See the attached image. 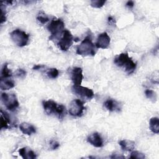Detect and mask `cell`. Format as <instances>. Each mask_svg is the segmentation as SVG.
I'll return each mask as SVG.
<instances>
[{
  "mask_svg": "<svg viewBox=\"0 0 159 159\" xmlns=\"http://www.w3.org/2000/svg\"><path fill=\"white\" fill-rule=\"evenodd\" d=\"M42 104L47 114L55 115L59 119H62L66 114L65 107L63 104H58L53 100L43 101Z\"/></svg>",
  "mask_w": 159,
  "mask_h": 159,
  "instance_id": "1",
  "label": "cell"
},
{
  "mask_svg": "<svg viewBox=\"0 0 159 159\" xmlns=\"http://www.w3.org/2000/svg\"><path fill=\"white\" fill-rule=\"evenodd\" d=\"M114 63L119 67L124 68L125 71L130 75L136 68V63L129 57L127 53H122L114 58Z\"/></svg>",
  "mask_w": 159,
  "mask_h": 159,
  "instance_id": "2",
  "label": "cell"
},
{
  "mask_svg": "<svg viewBox=\"0 0 159 159\" xmlns=\"http://www.w3.org/2000/svg\"><path fill=\"white\" fill-rule=\"evenodd\" d=\"M76 53L81 56H94L96 54L95 45L90 36H87L76 48Z\"/></svg>",
  "mask_w": 159,
  "mask_h": 159,
  "instance_id": "3",
  "label": "cell"
},
{
  "mask_svg": "<svg viewBox=\"0 0 159 159\" xmlns=\"http://www.w3.org/2000/svg\"><path fill=\"white\" fill-rule=\"evenodd\" d=\"M10 36L14 43L18 47H24L29 41V35L20 29H16L11 32Z\"/></svg>",
  "mask_w": 159,
  "mask_h": 159,
  "instance_id": "4",
  "label": "cell"
},
{
  "mask_svg": "<svg viewBox=\"0 0 159 159\" xmlns=\"http://www.w3.org/2000/svg\"><path fill=\"white\" fill-rule=\"evenodd\" d=\"M1 100L6 107L11 111H15L19 106V102L17 100L16 95L14 93H1Z\"/></svg>",
  "mask_w": 159,
  "mask_h": 159,
  "instance_id": "5",
  "label": "cell"
},
{
  "mask_svg": "<svg viewBox=\"0 0 159 159\" xmlns=\"http://www.w3.org/2000/svg\"><path fill=\"white\" fill-rule=\"evenodd\" d=\"M65 24L63 21L60 19H53L51 20L50 23L47 26V29L51 33V37L50 39L51 40L52 37H55L56 36L61 34L64 31Z\"/></svg>",
  "mask_w": 159,
  "mask_h": 159,
  "instance_id": "6",
  "label": "cell"
},
{
  "mask_svg": "<svg viewBox=\"0 0 159 159\" xmlns=\"http://www.w3.org/2000/svg\"><path fill=\"white\" fill-rule=\"evenodd\" d=\"M73 42V37L71 33L65 29L62 33V37L58 42V47L62 51H67L71 46Z\"/></svg>",
  "mask_w": 159,
  "mask_h": 159,
  "instance_id": "7",
  "label": "cell"
},
{
  "mask_svg": "<svg viewBox=\"0 0 159 159\" xmlns=\"http://www.w3.org/2000/svg\"><path fill=\"white\" fill-rule=\"evenodd\" d=\"M85 107L83 102L79 99L73 100L69 106V113L74 117H81L84 112Z\"/></svg>",
  "mask_w": 159,
  "mask_h": 159,
  "instance_id": "8",
  "label": "cell"
},
{
  "mask_svg": "<svg viewBox=\"0 0 159 159\" xmlns=\"http://www.w3.org/2000/svg\"><path fill=\"white\" fill-rule=\"evenodd\" d=\"M72 91L75 94L84 99L90 100L94 97V92L91 89L86 87L82 86L81 85L75 86L73 85L71 88Z\"/></svg>",
  "mask_w": 159,
  "mask_h": 159,
  "instance_id": "9",
  "label": "cell"
},
{
  "mask_svg": "<svg viewBox=\"0 0 159 159\" xmlns=\"http://www.w3.org/2000/svg\"><path fill=\"white\" fill-rule=\"evenodd\" d=\"M111 39L107 33L103 32L99 34L95 46L98 48L106 49L110 45Z\"/></svg>",
  "mask_w": 159,
  "mask_h": 159,
  "instance_id": "10",
  "label": "cell"
},
{
  "mask_svg": "<svg viewBox=\"0 0 159 159\" xmlns=\"http://www.w3.org/2000/svg\"><path fill=\"white\" fill-rule=\"evenodd\" d=\"M71 79L73 83V85H81L83 79V70L80 67H75L73 68L71 73Z\"/></svg>",
  "mask_w": 159,
  "mask_h": 159,
  "instance_id": "11",
  "label": "cell"
},
{
  "mask_svg": "<svg viewBox=\"0 0 159 159\" xmlns=\"http://www.w3.org/2000/svg\"><path fill=\"white\" fill-rule=\"evenodd\" d=\"M88 142L95 147H101L103 146V140L101 135L98 132L91 134L87 139Z\"/></svg>",
  "mask_w": 159,
  "mask_h": 159,
  "instance_id": "12",
  "label": "cell"
},
{
  "mask_svg": "<svg viewBox=\"0 0 159 159\" xmlns=\"http://www.w3.org/2000/svg\"><path fill=\"white\" fill-rule=\"evenodd\" d=\"M1 129H9L11 127V120L7 112L1 110Z\"/></svg>",
  "mask_w": 159,
  "mask_h": 159,
  "instance_id": "13",
  "label": "cell"
},
{
  "mask_svg": "<svg viewBox=\"0 0 159 159\" xmlns=\"http://www.w3.org/2000/svg\"><path fill=\"white\" fill-rule=\"evenodd\" d=\"M19 129L22 134L27 135H30L36 132L35 127L33 125L27 122L21 123L19 125Z\"/></svg>",
  "mask_w": 159,
  "mask_h": 159,
  "instance_id": "14",
  "label": "cell"
},
{
  "mask_svg": "<svg viewBox=\"0 0 159 159\" xmlns=\"http://www.w3.org/2000/svg\"><path fill=\"white\" fill-rule=\"evenodd\" d=\"M19 155L24 159H34L36 158L35 152L28 147H23L19 150Z\"/></svg>",
  "mask_w": 159,
  "mask_h": 159,
  "instance_id": "15",
  "label": "cell"
},
{
  "mask_svg": "<svg viewBox=\"0 0 159 159\" xmlns=\"http://www.w3.org/2000/svg\"><path fill=\"white\" fill-rule=\"evenodd\" d=\"M15 86V83L9 78H0V88L2 90H8Z\"/></svg>",
  "mask_w": 159,
  "mask_h": 159,
  "instance_id": "16",
  "label": "cell"
},
{
  "mask_svg": "<svg viewBox=\"0 0 159 159\" xmlns=\"http://www.w3.org/2000/svg\"><path fill=\"white\" fill-rule=\"evenodd\" d=\"M104 107L109 111H115L120 110L119 104L114 99H108L104 103Z\"/></svg>",
  "mask_w": 159,
  "mask_h": 159,
  "instance_id": "17",
  "label": "cell"
},
{
  "mask_svg": "<svg viewBox=\"0 0 159 159\" xmlns=\"http://www.w3.org/2000/svg\"><path fill=\"white\" fill-rule=\"evenodd\" d=\"M121 148L124 151H132L134 149L135 142L130 140H122L119 142Z\"/></svg>",
  "mask_w": 159,
  "mask_h": 159,
  "instance_id": "18",
  "label": "cell"
},
{
  "mask_svg": "<svg viewBox=\"0 0 159 159\" xmlns=\"http://www.w3.org/2000/svg\"><path fill=\"white\" fill-rule=\"evenodd\" d=\"M150 129L155 134L159 133V119L158 117H152L149 122Z\"/></svg>",
  "mask_w": 159,
  "mask_h": 159,
  "instance_id": "19",
  "label": "cell"
},
{
  "mask_svg": "<svg viewBox=\"0 0 159 159\" xmlns=\"http://www.w3.org/2000/svg\"><path fill=\"white\" fill-rule=\"evenodd\" d=\"M37 19L42 24H45L49 20L48 16L43 11H40L38 13L37 16Z\"/></svg>",
  "mask_w": 159,
  "mask_h": 159,
  "instance_id": "20",
  "label": "cell"
},
{
  "mask_svg": "<svg viewBox=\"0 0 159 159\" xmlns=\"http://www.w3.org/2000/svg\"><path fill=\"white\" fill-rule=\"evenodd\" d=\"M12 72L7 67V63H5L2 68L1 70V78H10L12 76Z\"/></svg>",
  "mask_w": 159,
  "mask_h": 159,
  "instance_id": "21",
  "label": "cell"
},
{
  "mask_svg": "<svg viewBox=\"0 0 159 159\" xmlns=\"http://www.w3.org/2000/svg\"><path fill=\"white\" fill-rule=\"evenodd\" d=\"M59 71L58 70L55 68H52L48 69V70L47 71V75L49 78L51 79H55L57 78L58 76Z\"/></svg>",
  "mask_w": 159,
  "mask_h": 159,
  "instance_id": "22",
  "label": "cell"
},
{
  "mask_svg": "<svg viewBox=\"0 0 159 159\" xmlns=\"http://www.w3.org/2000/svg\"><path fill=\"white\" fill-rule=\"evenodd\" d=\"M106 3V1L102 0H93L91 1V6L94 8H101Z\"/></svg>",
  "mask_w": 159,
  "mask_h": 159,
  "instance_id": "23",
  "label": "cell"
},
{
  "mask_svg": "<svg viewBox=\"0 0 159 159\" xmlns=\"http://www.w3.org/2000/svg\"><path fill=\"white\" fill-rule=\"evenodd\" d=\"M145 94L146 97L148 99H150L151 100H154L155 101L157 100V94L153 90L147 89L145 91Z\"/></svg>",
  "mask_w": 159,
  "mask_h": 159,
  "instance_id": "24",
  "label": "cell"
},
{
  "mask_svg": "<svg viewBox=\"0 0 159 159\" xmlns=\"http://www.w3.org/2000/svg\"><path fill=\"white\" fill-rule=\"evenodd\" d=\"M130 158H138V159H143L145 158V155L143 153L139 152L138 151H133L130 156Z\"/></svg>",
  "mask_w": 159,
  "mask_h": 159,
  "instance_id": "25",
  "label": "cell"
},
{
  "mask_svg": "<svg viewBox=\"0 0 159 159\" xmlns=\"http://www.w3.org/2000/svg\"><path fill=\"white\" fill-rule=\"evenodd\" d=\"M16 74V76L19 78H24L26 76V71L23 70V69H21V68H19V69H17L15 73Z\"/></svg>",
  "mask_w": 159,
  "mask_h": 159,
  "instance_id": "26",
  "label": "cell"
},
{
  "mask_svg": "<svg viewBox=\"0 0 159 159\" xmlns=\"http://www.w3.org/2000/svg\"><path fill=\"white\" fill-rule=\"evenodd\" d=\"M50 147H51V148L52 150H55L57 148H58L60 146V144L58 142H57L56 140H51L50 141Z\"/></svg>",
  "mask_w": 159,
  "mask_h": 159,
  "instance_id": "27",
  "label": "cell"
},
{
  "mask_svg": "<svg viewBox=\"0 0 159 159\" xmlns=\"http://www.w3.org/2000/svg\"><path fill=\"white\" fill-rule=\"evenodd\" d=\"M1 23H3L4 21L6 20V13H4L2 7H1Z\"/></svg>",
  "mask_w": 159,
  "mask_h": 159,
  "instance_id": "28",
  "label": "cell"
},
{
  "mask_svg": "<svg viewBox=\"0 0 159 159\" xmlns=\"http://www.w3.org/2000/svg\"><path fill=\"white\" fill-rule=\"evenodd\" d=\"M111 158H124V156H123V155H122L121 154H120V153H114V154H112V155L111 157Z\"/></svg>",
  "mask_w": 159,
  "mask_h": 159,
  "instance_id": "29",
  "label": "cell"
},
{
  "mask_svg": "<svg viewBox=\"0 0 159 159\" xmlns=\"http://www.w3.org/2000/svg\"><path fill=\"white\" fill-rule=\"evenodd\" d=\"M43 67H45V66L44 65H35L33 67V70H40V68H42Z\"/></svg>",
  "mask_w": 159,
  "mask_h": 159,
  "instance_id": "30",
  "label": "cell"
},
{
  "mask_svg": "<svg viewBox=\"0 0 159 159\" xmlns=\"http://www.w3.org/2000/svg\"><path fill=\"white\" fill-rule=\"evenodd\" d=\"M134 2L132 1H127L126 3V6H127L129 7H132L134 6Z\"/></svg>",
  "mask_w": 159,
  "mask_h": 159,
  "instance_id": "31",
  "label": "cell"
}]
</instances>
